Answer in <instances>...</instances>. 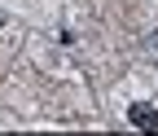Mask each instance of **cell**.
Instances as JSON below:
<instances>
[{
  "label": "cell",
  "instance_id": "6da1fadb",
  "mask_svg": "<svg viewBox=\"0 0 158 136\" xmlns=\"http://www.w3.org/2000/svg\"><path fill=\"white\" fill-rule=\"evenodd\" d=\"M127 123L141 127V132H158V110H154L149 101H136V105L127 110Z\"/></svg>",
  "mask_w": 158,
  "mask_h": 136
},
{
  "label": "cell",
  "instance_id": "7a4b0ae2",
  "mask_svg": "<svg viewBox=\"0 0 158 136\" xmlns=\"http://www.w3.org/2000/svg\"><path fill=\"white\" fill-rule=\"evenodd\" d=\"M145 44H149V53L158 57V31H149V40H145Z\"/></svg>",
  "mask_w": 158,
  "mask_h": 136
}]
</instances>
